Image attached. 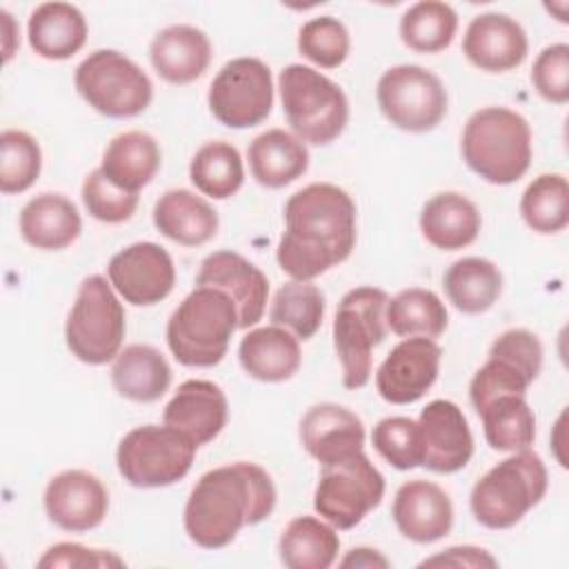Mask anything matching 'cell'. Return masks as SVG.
I'll return each mask as SVG.
<instances>
[{
  "instance_id": "cell-1",
  "label": "cell",
  "mask_w": 569,
  "mask_h": 569,
  "mask_svg": "<svg viewBox=\"0 0 569 569\" xmlns=\"http://www.w3.org/2000/svg\"><path fill=\"white\" fill-rule=\"evenodd\" d=\"M356 244V204L331 182H311L284 204L276 260L293 280L311 282L345 262Z\"/></svg>"
},
{
  "instance_id": "cell-2",
  "label": "cell",
  "mask_w": 569,
  "mask_h": 569,
  "mask_svg": "<svg viewBox=\"0 0 569 569\" xmlns=\"http://www.w3.org/2000/svg\"><path fill=\"white\" fill-rule=\"evenodd\" d=\"M276 507L271 476L256 462L209 469L193 485L184 505V531L202 549L227 547L242 527L258 525Z\"/></svg>"
},
{
  "instance_id": "cell-3",
  "label": "cell",
  "mask_w": 569,
  "mask_h": 569,
  "mask_svg": "<svg viewBox=\"0 0 569 569\" xmlns=\"http://www.w3.org/2000/svg\"><path fill=\"white\" fill-rule=\"evenodd\" d=\"M467 167L489 184H511L531 164V127L507 107H485L469 116L460 138Z\"/></svg>"
},
{
  "instance_id": "cell-4",
  "label": "cell",
  "mask_w": 569,
  "mask_h": 569,
  "mask_svg": "<svg viewBox=\"0 0 569 569\" xmlns=\"http://www.w3.org/2000/svg\"><path fill=\"white\" fill-rule=\"evenodd\" d=\"M238 329V311L227 293L196 287L167 320V345L184 367H213L229 349Z\"/></svg>"
},
{
  "instance_id": "cell-5",
  "label": "cell",
  "mask_w": 569,
  "mask_h": 569,
  "mask_svg": "<svg viewBox=\"0 0 569 569\" xmlns=\"http://www.w3.org/2000/svg\"><path fill=\"white\" fill-rule=\"evenodd\" d=\"M547 485L542 458L531 449L513 451L473 485L469 507L482 527L509 529L545 498Z\"/></svg>"
},
{
  "instance_id": "cell-6",
  "label": "cell",
  "mask_w": 569,
  "mask_h": 569,
  "mask_svg": "<svg viewBox=\"0 0 569 569\" xmlns=\"http://www.w3.org/2000/svg\"><path fill=\"white\" fill-rule=\"evenodd\" d=\"M278 91L284 118L305 144L325 147L345 131L347 96L325 73L307 64H287L278 76Z\"/></svg>"
},
{
  "instance_id": "cell-7",
  "label": "cell",
  "mask_w": 569,
  "mask_h": 569,
  "mask_svg": "<svg viewBox=\"0 0 569 569\" xmlns=\"http://www.w3.org/2000/svg\"><path fill=\"white\" fill-rule=\"evenodd\" d=\"M196 449L198 445L171 425H142L122 436L116 465L131 487L158 489L189 473Z\"/></svg>"
},
{
  "instance_id": "cell-8",
  "label": "cell",
  "mask_w": 569,
  "mask_h": 569,
  "mask_svg": "<svg viewBox=\"0 0 569 569\" xmlns=\"http://www.w3.org/2000/svg\"><path fill=\"white\" fill-rule=\"evenodd\" d=\"M387 302L385 289L365 284L349 289L336 309L333 347L347 389H360L371 378V351L387 336Z\"/></svg>"
},
{
  "instance_id": "cell-9",
  "label": "cell",
  "mask_w": 569,
  "mask_h": 569,
  "mask_svg": "<svg viewBox=\"0 0 569 569\" xmlns=\"http://www.w3.org/2000/svg\"><path fill=\"white\" fill-rule=\"evenodd\" d=\"M124 331V309L111 282L102 276L84 278L64 325L69 351L84 365H107L120 353Z\"/></svg>"
},
{
  "instance_id": "cell-10",
  "label": "cell",
  "mask_w": 569,
  "mask_h": 569,
  "mask_svg": "<svg viewBox=\"0 0 569 569\" xmlns=\"http://www.w3.org/2000/svg\"><path fill=\"white\" fill-rule=\"evenodd\" d=\"M73 84L82 100L107 118H133L142 113L153 98L149 76L116 49L89 53L76 67Z\"/></svg>"
},
{
  "instance_id": "cell-11",
  "label": "cell",
  "mask_w": 569,
  "mask_h": 569,
  "mask_svg": "<svg viewBox=\"0 0 569 569\" xmlns=\"http://www.w3.org/2000/svg\"><path fill=\"white\" fill-rule=\"evenodd\" d=\"M385 496V478L365 449L320 465L313 509L336 529L356 527Z\"/></svg>"
},
{
  "instance_id": "cell-12",
  "label": "cell",
  "mask_w": 569,
  "mask_h": 569,
  "mask_svg": "<svg viewBox=\"0 0 569 569\" xmlns=\"http://www.w3.org/2000/svg\"><path fill=\"white\" fill-rule=\"evenodd\" d=\"M382 116L398 129L425 133L436 129L447 113V89L436 73L418 64L387 69L376 87Z\"/></svg>"
},
{
  "instance_id": "cell-13",
  "label": "cell",
  "mask_w": 569,
  "mask_h": 569,
  "mask_svg": "<svg viewBox=\"0 0 569 569\" xmlns=\"http://www.w3.org/2000/svg\"><path fill=\"white\" fill-rule=\"evenodd\" d=\"M207 102L213 118L229 129L260 124L273 107L269 64L249 56L229 60L211 80Z\"/></svg>"
},
{
  "instance_id": "cell-14",
  "label": "cell",
  "mask_w": 569,
  "mask_h": 569,
  "mask_svg": "<svg viewBox=\"0 0 569 569\" xmlns=\"http://www.w3.org/2000/svg\"><path fill=\"white\" fill-rule=\"evenodd\" d=\"M111 287L136 307L164 300L176 284V267L167 249L156 242H133L111 256L107 264Z\"/></svg>"
},
{
  "instance_id": "cell-15",
  "label": "cell",
  "mask_w": 569,
  "mask_h": 569,
  "mask_svg": "<svg viewBox=\"0 0 569 569\" xmlns=\"http://www.w3.org/2000/svg\"><path fill=\"white\" fill-rule=\"evenodd\" d=\"M442 349L436 340L413 336L400 340L376 371V389L385 402L411 405L420 400L438 378Z\"/></svg>"
},
{
  "instance_id": "cell-16",
  "label": "cell",
  "mask_w": 569,
  "mask_h": 569,
  "mask_svg": "<svg viewBox=\"0 0 569 569\" xmlns=\"http://www.w3.org/2000/svg\"><path fill=\"white\" fill-rule=\"evenodd\" d=\"M196 287H213L231 298L238 311V329L258 325L264 313L269 280L267 276L236 251H213L198 269Z\"/></svg>"
},
{
  "instance_id": "cell-17",
  "label": "cell",
  "mask_w": 569,
  "mask_h": 569,
  "mask_svg": "<svg viewBox=\"0 0 569 569\" xmlns=\"http://www.w3.org/2000/svg\"><path fill=\"white\" fill-rule=\"evenodd\" d=\"M44 511L64 531L96 529L109 511V493L102 480L84 469H64L44 487Z\"/></svg>"
},
{
  "instance_id": "cell-18",
  "label": "cell",
  "mask_w": 569,
  "mask_h": 569,
  "mask_svg": "<svg viewBox=\"0 0 569 569\" xmlns=\"http://www.w3.org/2000/svg\"><path fill=\"white\" fill-rule=\"evenodd\" d=\"M422 465L436 473H456L473 456V436L462 409L451 400H431L418 418Z\"/></svg>"
},
{
  "instance_id": "cell-19",
  "label": "cell",
  "mask_w": 569,
  "mask_h": 569,
  "mask_svg": "<svg viewBox=\"0 0 569 569\" xmlns=\"http://www.w3.org/2000/svg\"><path fill=\"white\" fill-rule=\"evenodd\" d=\"M465 58L480 71L502 73L520 67L529 53L527 33L507 13L476 16L462 38Z\"/></svg>"
},
{
  "instance_id": "cell-20",
  "label": "cell",
  "mask_w": 569,
  "mask_h": 569,
  "mask_svg": "<svg viewBox=\"0 0 569 569\" xmlns=\"http://www.w3.org/2000/svg\"><path fill=\"white\" fill-rule=\"evenodd\" d=\"M391 516L405 538L418 545H429L451 531L453 505L442 487L416 478L400 485L396 491Z\"/></svg>"
},
{
  "instance_id": "cell-21",
  "label": "cell",
  "mask_w": 569,
  "mask_h": 569,
  "mask_svg": "<svg viewBox=\"0 0 569 569\" xmlns=\"http://www.w3.org/2000/svg\"><path fill=\"white\" fill-rule=\"evenodd\" d=\"M227 416L224 391L216 382L200 378L184 380L162 411L164 425L184 431L198 447L211 442L224 429Z\"/></svg>"
},
{
  "instance_id": "cell-22",
  "label": "cell",
  "mask_w": 569,
  "mask_h": 569,
  "mask_svg": "<svg viewBox=\"0 0 569 569\" xmlns=\"http://www.w3.org/2000/svg\"><path fill=\"white\" fill-rule=\"evenodd\" d=\"M300 442L313 460L327 465L365 449V425L351 409L320 402L302 416Z\"/></svg>"
},
{
  "instance_id": "cell-23",
  "label": "cell",
  "mask_w": 569,
  "mask_h": 569,
  "mask_svg": "<svg viewBox=\"0 0 569 569\" xmlns=\"http://www.w3.org/2000/svg\"><path fill=\"white\" fill-rule=\"evenodd\" d=\"M149 58L162 80L169 84H189L209 69L211 42L198 27L169 24L153 36Z\"/></svg>"
},
{
  "instance_id": "cell-24",
  "label": "cell",
  "mask_w": 569,
  "mask_h": 569,
  "mask_svg": "<svg viewBox=\"0 0 569 569\" xmlns=\"http://www.w3.org/2000/svg\"><path fill=\"white\" fill-rule=\"evenodd\" d=\"M82 218L62 193H38L20 211V236L40 251H60L78 240Z\"/></svg>"
},
{
  "instance_id": "cell-25",
  "label": "cell",
  "mask_w": 569,
  "mask_h": 569,
  "mask_svg": "<svg viewBox=\"0 0 569 569\" xmlns=\"http://www.w3.org/2000/svg\"><path fill=\"white\" fill-rule=\"evenodd\" d=\"M482 227L478 207L458 191L431 196L420 211V231L425 240L440 251L469 247Z\"/></svg>"
},
{
  "instance_id": "cell-26",
  "label": "cell",
  "mask_w": 569,
  "mask_h": 569,
  "mask_svg": "<svg viewBox=\"0 0 569 569\" xmlns=\"http://www.w3.org/2000/svg\"><path fill=\"white\" fill-rule=\"evenodd\" d=\"M153 224L182 247H200L218 233V211L189 189H169L153 207Z\"/></svg>"
},
{
  "instance_id": "cell-27",
  "label": "cell",
  "mask_w": 569,
  "mask_h": 569,
  "mask_svg": "<svg viewBox=\"0 0 569 569\" xmlns=\"http://www.w3.org/2000/svg\"><path fill=\"white\" fill-rule=\"evenodd\" d=\"M87 20L69 2L38 4L27 22L29 47L44 60H67L87 42Z\"/></svg>"
},
{
  "instance_id": "cell-28",
  "label": "cell",
  "mask_w": 569,
  "mask_h": 569,
  "mask_svg": "<svg viewBox=\"0 0 569 569\" xmlns=\"http://www.w3.org/2000/svg\"><path fill=\"white\" fill-rule=\"evenodd\" d=\"M238 360L260 382H284L300 367V342L284 327H258L240 340Z\"/></svg>"
},
{
  "instance_id": "cell-29",
  "label": "cell",
  "mask_w": 569,
  "mask_h": 569,
  "mask_svg": "<svg viewBox=\"0 0 569 569\" xmlns=\"http://www.w3.org/2000/svg\"><path fill=\"white\" fill-rule=\"evenodd\" d=\"M247 158L253 180L267 189H282L291 184L309 167L307 144L284 129H267L256 136L249 144Z\"/></svg>"
},
{
  "instance_id": "cell-30",
  "label": "cell",
  "mask_w": 569,
  "mask_h": 569,
  "mask_svg": "<svg viewBox=\"0 0 569 569\" xmlns=\"http://www.w3.org/2000/svg\"><path fill=\"white\" fill-rule=\"evenodd\" d=\"M113 389L133 402H156L171 385L167 358L151 345H127L111 365Z\"/></svg>"
},
{
  "instance_id": "cell-31",
  "label": "cell",
  "mask_w": 569,
  "mask_h": 569,
  "mask_svg": "<svg viewBox=\"0 0 569 569\" xmlns=\"http://www.w3.org/2000/svg\"><path fill=\"white\" fill-rule=\"evenodd\" d=\"M162 162L160 147L147 131H124L111 138L102 153V173L118 187L138 193L147 187Z\"/></svg>"
},
{
  "instance_id": "cell-32",
  "label": "cell",
  "mask_w": 569,
  "mask_h": 569,
  "mask_svg": "<svg viewBox=\"0 0 569 569\" xmlns=\"http://www.w3.org/2000/svg\"><path fill=\"white\" fill-rule=\"evenodd\" d=\"M442 287L458 311L476 316L489 311L498 302L502 293V273L491 260L467 256L445 271Z\"/></svg>"
},
{
  "instance_id": "cell-33",
  "label": "cell",
  "mask_w": 569,
  "mask_h": 569,
  "mask_svg": "<svg viewBox=\"0 0 569 569\" xmlns=\"http://www.w3.org/2000/svg\"><path fill=\"white\" fill-rule=\"evenodd\" d=\"M340 551L336 527L316 516L289 520L278 540V553L289 569H329Z\"/></svg>"
},
{
  "instance_id": "cell-34",
  "label": "cell",
  "mask_w": 569,
  "mask_h": 569,
  "mask_svg": "<svg viewBox=\"0 0 569 569\" xmlns=\"http://www.w3.org/2000/svg\"><path fill=\"white\" fill-rule=\"evenodd\" d=\"M385 320L387 329L400 338L422 336L436 340L447 329L449 316L445 302L433 291L409 287L389 298Z\"/></svg>"
},
{
  "instance_id": "cell-35",
  "label": "cell",
  "mask_w": 569,
  "mask_h": 569,
  "mask_svg": "<svg viewBox=\"0 0 569 569\" xmlns=\"http://www.w3.org/2000/svg\"><path fill=\"white\" fill-rule=\"evenodd\" d=\"M189 178L200 193L213 200L236 196L244 182L240 151L224 140L204 142L189 162Z\"/></svg>"
},
{
  "instance_id": "cell-36",
  "label": "cell",
  "mask_w": 569,
  "mask_h": 569,
  "mask_svg": "<svg viewBox=\"0 0 569 569\" xmlns=\"http://www.w3.org/2000/svg\"><path fill=\"white\" fill-rule=\"evenodd\" d=\"M478 416L482 418L485 440L496 451H522L536 440V416L525 396H498Z\"/></svg>"
},
{
  "instance_id": "cell-37",
  "label": "cell",
  "mask_w": 569,
  "mask_h": 569,
  "mask_svg": "<svg viewBox=\"0 0 569 569\" xmlns=\"http://www.w3.org/2000/svg\"><path fill=\"white\" fill-rule=\"evenodd\" d=\"M458 31V13L451 4L425 0L411 4L400 18V40L416 53L445 51Z\"/></svg>"
},
{
  "instance_id": "cell-38",
  "label": "cell",
  "mask_w": 569,
  "mask_h": 569,
  "mask_svg": "<svg viewBox=\"0 0 569 569\" xmlns=\"http://www.w3.org/2000/svg\"><path fill=\"white\" fill-rule=\"evenodd\" d=\"M269 318L273 325L291 331L298 340H309L322 325L325 293L313 282H284L273 293Z\"/></svg>"
},
{
  "instance_id": "cell-39",
  "label": "cell",
  "mask_w": 569,
  "mask_h": 569,
  "mask_svg": "<svg viewBox=\"0 0 569 569\" xmlns=\"http://www.w3.org/2000/svg\"><path fill=\"white\" fill-rule=\"evenodd\" d=\"M520 216L536 233H558L569 224V184L562 173H542L533 178L522 198Z\"/></svg>"
},
{
  "instance_id": "cell-40",
  "label": "cell",
  "mask_w": 569,
  "mask_h": 569,
  "mask_svg": "<svg viewBox=\"0 0 569 569\" xmlns=\"http://www.w3.org/2000/svg\"><path fill=\"white\" fill-rule=\"evenodd\" d=\"M42 151L33 136L20 129L0 133V191L4 196L27 191L40 176Z\"/></svg>"
},
{
  "instance_id": "cell-41",
  "label": "cell",
  "mask_w": 569,
  "mask_h": 569,
  "mask_svg": "<svg viewBox=\"0 0 569 569\" xmlns=\"http://www.w3.org/2000/svg\"><path fill=\"white\" fill-rule=\"evenodd\" d=\"M349 31L333 16L307 20L298 31V51L322 69L340 67L349 56Z\"/></svg>"
},
{
  "instance_id": "cell-42",
  "label": "cell",
  "mask_w": 569,
  "mask_h": 569,
  "mask_svg": "<svg viewBox=\"0 0 569 569\" xmlns=\"http://www.w3.org/2000/svg\"><path fill=\"white\" fill-rule=\"evenodd\" d=\"M373 449L396 469L407 471L422 465L418 422L407 416L382 418L371 431Z\"/></svg>"
},
{
  "instance_id": "cell-43",
  "label": "cell",
  "mask_w": 569,
  "mask_h": 569,
  "mask_svg": "<svg viewBox=\"0 0 569 569\" xmlns=\"http://www.w3.org/2000/svg\"><path fill=\"white\" fill-rule=\"evenodd\" d=\"M82 202L91 218L107 224H120L136 213L138 193L113 184L98 167L82 182Z\"/></svg>"
},
{
  "instance_id": "cell-44",
  "label": "cell",
  "mask_w": 569,
  "mask_h": 569,
  "mask_svg": "<svg viewBox=\"0 0 569 569\" xmlns=\"http://www.w3.org/2000/svg\"><path fill=\"white\" fill-rule=\"evenodd\" d=\"M529 385H531V380L516 365H511L502 358L489 356L487 362L471 378L469 400H471L476 413H480L498 396H507V393L525 396Z\"/></svg>"
},
{
  "instance_id": "cell-45",
  "label": "cell",
  "mask_w": 569,
  "mask_h": 569,
  "mask_svg": "<svg viewBox=\"0 0 569 569\" xmlns=\"http://www.w3.org/2000/svg\"><path fill=\"white\" fill-rule=\"evenodd\" d=\"M531 82L547 102H569V47L565 42L549 44L538 53L531 67Z\"/></svg>"
},
{
  "instance_id": "cell-46",
  "label": "cell",
  "mask_w": 569,
  "mask_h": 569,
  "mask_svg": "<svg viewBox=\"0 0 569 569\" xmlns=\"http://www.w3.org/2000/svg\"><path fill=\"white\" fill-rule=\"evenodd\" d=\"M489 356L502 358L516 365L531 382L542 369V345L538 336L529 329H507L489 347Z\"/></svg>"
},
{
  "instance_id": "cell-47",
  "label": "cell",
  "mask_w": 569,
  "mask_h": 569,
  "mask_svg": "<svg viewBox=\"0 0 569 569\" xmlns=\"http://www.w3.org/2000/svg\"><path fill=\"white\" fill-rule=\"evenodd\" d=\"M109 565H122V560L104 549H89L78 542H58L49 547L42 558L38 560L40 569L47 567H109Z\"/></svg>"
},
{
  "instance_id": "cell-48",
  "label": "cell",
  "mask_w": 569,
  "mask_h": 569,
  "mask_svg": "<svg viewBox=\"0 0 569 569\" xmlns=\"http://www.w3.org/2000/svg\"><path fill=\"white\" fill-rule=\"evenodd\" d=\"M498 567V560L480 549V547H471V545H458V547H449L442 553H436L431 558H425L420 562V567Z\"/></svg>"
},
{
  "instance_id": "cell-49",
  "label": "cell",
  "mask_w": 569,
  "mask_h": 569,
  "mask_svg": "<svg viewBox=\"0 0 569 569\" xmlns=\"http://www.w3.org/2000/svg\"><path fill=\"white\" fill-rule=\"evenodd\" d=\"M340 567L349 569H387L389 567V560L378 551V549H369V547H356L351 549L342 560H340Z\"/></svg>"
}]
</instances>
